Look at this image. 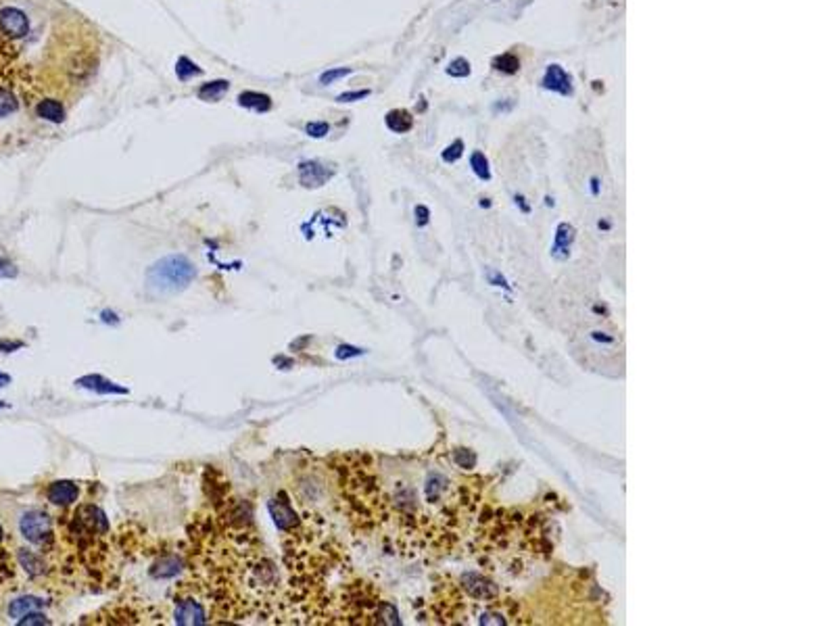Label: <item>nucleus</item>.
<instances>
[{
    "mask_svg": "<svg viewBox=\"0 0 835 626\" xmlns=\"http://www.w3.org/2000/svg\"><path fill=\"white\" fill-rule=\"evenodd\" d=\"M40 608H44V601L38 599V597H19L15 601H11L9 605V616L19 620L23 616H28L30 612H38Z\"/></svg>",
    "mask_w": 835,
    "mask_h": 626,
    "instance_id": "nucleus-12",
    "label": "nucleus"
},
{
    "mask_svg": "<svg viewBox=\"0 0 835 626\" xmlns=\"http://www.w3.org/2000/svg\"><path fill=\"white\" fill-rule=\"evenodd\" d=\"M4 407H9L6 403H0V409H4Z\"/></svg>",
    "mask_w": 835,
    "mask_h": 626,
    "instance_id": "nucleus-31",
    "label": "nucleus"
},
{
    "mask_svg": "<svg viewBox=\"0 0 835 626\" xmlns=\"http://www.w3.org/2000/svg\"><path fill=\"white\" fill-rule=\"evenodd\" d=\"M9 382H11V376H6V374H2V372H0V386H6Z\"/></svg>",
    "mask_w": 835,
    "mask_h": 626,
    "instance_id": "nucleus-29",
    "label": "nucleus"
},
{
    "mask_svg": "<svg viewBox=\"0 0 835 626\" xmlns=\"http://www.w3.org/2000/svg\"><path fill=\"white\" fill-rule=\"evenodd\" d=\"M176 622L178 625H205L209 622L205 603L194 597V595H184L176 601Z\"/></svg>",
    "mask_w": 835,
    "mask_h": 626,
    "instance_id": "nucleus-4",
    "label": "nucleus"
},
{
    "mask_svg": "<svg viewBox=\"0 0 835 626\" xmlns=\"http://www.w3.org/2000/svg\"><path fill=\"white\" fill-rule=\"evenodd\" d=\"M19 625L21 626H28V625H50V620L44 616V614H38V612H30L28 616H23V618H19Z\"/></svg>",
    "mask_w": 835,
    "mask_h": 626,
    "instance_id": "nucleus-23",
    "label": "nucleus"
},
{
    "mask_svg": "<svg viewBox=\"0 0 835 626\" xmlns=\"http://www.w3.org/2000/svg\"><path fill=\"white\" fill-rule=\"evenodd\" d=\"M33 111L40 120L50 124H61L65 120V105L59 98H40L33 105Z\"/></svg>",
    "mask_w": 835,
    "mask_h": 626,
    "instance_id": "nucleus-9",
    "label": "nucleus"
},
{
    "mask_svg": "<svg viewBox=\"0 0 835 626\" xmlns=\"http://www.w3.org/2000/svg\"><path fill=\"white\" fill-rule=\"evenodd\" d=\"M470 165H472V169H474V174L481 178V180H489L491 178V171H489V161H486V156L482 155V153H472V156H470Z\"/></svg>",
    "mask_w": 835,
    "mask_h": 626,
    "instance_id": "nucleus-18",
    "label": "nucleus"
},
{
    "mask_svg": "<svg viewBox=\"0 0 835 626\" xmlns=\"http://www.w3.org/2000/svg\"><path fill=\"white\" fill-rule=\"evenodd\" d=\"M21 346H23V343H19V341H4V339H0V353H13V351H17Z\"/></svg>",
    "mask_w": 835,
    "mask_h": 626,
    "instance_id": "nucleus-26",
    "label": "nucleus"
},
{
    "mask_svg": "<svg viewBox=\"0 0 835 626\" xmlns=\"http://www.w3.org/2000/svg\"><path fill=\"white\" fill-rule=\"evenodd\" d=\"M238 105L255 111H270L272 109V98L267 94L255 92V90H245L238 94Z\"/></svg>",
    "mask_w": 835,
    "mask_h": 626,
    "instance_id": "nucleus-13",
    "label": "nucleus"
},
{
    "mask_svg": "<svg viewBox=\"0 0 835 626\" xmlns=\"http://www.w3.org/2000/svg\"><path fill=\"white\" fill-rule=\"evenodd\" d=\"M366 96H370V90H353V92H343L336 96V100L339 102H355V100H361V98H366Z\"/></svg>",
    "mask_w": 835,
    "mask_h": 626,
    "instance_id": "nucleus-24",
    "label": "nucleus"
},
{
    "mask_svg": "<svg viewBox=\"0 0 835 626\" xmlns=\"http://www.w3.org/2000/svg\"><path fill=\"white\" fill-rule=\"evenodd\" d=\"M46 497L53 505H73L78 497H80V487L71 480H57V482H50V487L46 489Z\"/></svg>",
    "mask_w": 835,
    "mask_h": 626,
    "instance_id": "nucleus-7",
    "label": "nucleus"
},
{
    "mask_svg": "<svg viewBox=\"0 0 835 626\" xmlns=\"http://www.w3.org/2000/svg\"><path fill=\"white\" fill-rule=\"evenodd\" d=\"M194 265L182 255H171L155 263L149 272V284L161 292H176L194 280Z\"/></svg>",
    "mask_w": 835,
    "mask_h": 626,
    "instance_id": "nucleus-1",
    "label": "nucleus"
},
{
    "mask_svg": "<svg viewBox=\"0 0 835 626\" xmlns=\"http://www.w3.org/2000/svg\"><path fill=\"white\" fill-rule=\"evenodd\" d=\"M228 88H230L228 80H213V82H205L196 94L203 100H218V98H222L228 92Z\"/></svg>",
    "mask_w": 835,
    "mask_h": 626,
    "instance_id": "nucleus-14",
    "label": "nucleus"
},
{
    "mask_svg": "<svg viewBox=\"0 0 835 626\" xmlns=\"http://www.w3.org/2000/svg\"><path fill=\"white\" fill-rule=\"evenodd\" d=\"M15 276H17V267L9 259L0 257V278H15Z\"/></svg>",
    "mask_w": 835,
    "mask_h": 626,
    "instance_id": "nucleus-25",
    "label": "nucleus"
},
{
    "mask_svg": "<svg viewBox=\"0 0 835 626\" xmlns=\"http://www.w3.org/2000/svg\"><path fill=\"white\" fill-rule=\"evenodd\" d=\"M17 558H19L21 568H23L30 576H42V574L46 572V562H44V558L38 556L32 549H26V547L19 549Z\"/></svg>",
    "mask_w": 835,
    "mask_h": 626,
    "instance_id": "nucleus-11",
    "label": "nucleus"
},
{
    "mask_svg": "<svg viewBox=\"0 0 835 626\" xmlns=\"http://www.w3.org/2000/svg\"><path fill=\"white\" fill-rule=\"evenodd\" d=\"M493 67L497 71H504V73H516L520 69V59L516 55H512V53H506V55H501V57H497L493 61Z\"/></svg>",
    "mask_w": 835,
    "mask_h": 626,
    "instance_id": "nucleus-16",
    "label": "nucleus"
},
{
    "mask_svg": "<svg viewBox=\"0 0 835 626\" xmlns=\"http://www.w3.org/2000/svg\"><path fill=\"white\" fill-rule=\"evenodd\" d=\"M573 240H575V228H573L570 223H560V226H558V232H555V245H553L551 253L558 257L560 250L570 249Z\"/></svg>",
    "mask_w": 835,
    "mask_h": 626,
    "instance_id": "nucleus-15",
    "label": "nucleus"
},
{
    "mask_svg": "<svg viewBox=\"0 0 835 626\" xmlns=\"http://www.w3.org/2000/svg\"><path fill=\"white\" fill-rule=\"evenodd\" d=\"M2 539H4V531H2V526H0V543H2Z\"/></svg>",
    "mask_w": 835,
    "mask_h": 626,
    "instance_id": "nucleus-30",
    "label": "nucleus"
},
{
    "mask_svg": "<svg viewBox=\"0 0 835 626\" xmlns=\"http://www.w3.org/2000/svg\"><path fill=\"white\" fill-rule=\"evenodd\" d=\"M462 155H464V142H462V140H455L453 144H450V147L443 151V161H445V163H455Z\"/></svg>",
    "mask_w": 835,
    "mask_h": 626,
    "instance_id": "nucleus-20",
    "label": "nucleus"
},
{
    "mask_svg": "<svg viewBox=\"0 0 835 626\" xmlns=\"http://www.w3.org/2000/svg\"><path fill=\"white\" fill-rule=\"evenodd\" d=\"M416 221L420 223V226H424L426 221H428V209L426 207H416Z\"/></svg>",
    "mask_w": 835,
    "mask_h": 626,
    "instance_id": "nucleus-27",
    "label": "nucleus"
},
{
    "mask_svg": "<svg viewBox=\"0 0 835 626\" xmlns=\"http://www.w3.org/2000/svg\"><path fill=\"white\" fill-rule=\"evenodd\" d=\"M385 122L386 127H388L390 132H395V134H405V132H410V129L414 127V117H412V113L405 111V109H393V111H388Z\"/></svg>",
    "mask_w": 835,
    "mask_h": 626,
    "instance_id": "nucleus-10",
    "label": "nucleus"
},
{
    "mask_svg": "<svg viewBox=\"0 0 835 626\" xmlns=\"http://www.w3.org/2000/svg\"><path fill=\"white\" fill-rule=\"evenodd\" d=\"M267 507H270V514L280 531L292 532L299 526V516H297L294 507L290 505V501L287 499V495L280 493L278 497H274L267 503Z\"/></svg>",
    "mask_w": 835,
    "mask_h": 626,
    "instance_id": "nucleus-5",
    "label": "nucleus"
},
{
    "mask_svg": "<svg viewBox=\"0 0 835 626\" xmlns=\"http://www.w3.org/2000/svg\"><path fill=\"white\" fill-rule=\"evenodd\" d=\"M591 194L593 196L600 194V178H591Z\"/></svg>",
    "mask_w": 835,
    "mask_h": 626,
    "instance_id": "nucleus-28",
    "label": "nucleus"
},
{
    "mask_svg": "<svg viewBox=\"0 0 835 626\" xmlns=\"http://www.w3.org/2000/svg\"><path fill=\"white\" fill-rule=\"evenodd\" d=\"M305 132H307V136H312V138H324V136L330 132V124H326V122H312V124L305 125Z\"/></svg>",
    "mask_w": 835,
    "mask_h": 626,
    "instance_id": "nucleus-22",
    "label": "nucleus"
},
{
    "mask_svg": "<svg viewBox=\"0 0 835 626\" xmlns=\"http://www.w3.org/2000/svg\"><path fill=\"white\" fill-rule=\"evenodd\" d=\"M19 531L28 543L36 547H50L55 541V529H53V518L46 511L32 509L21 516Z\"/></svg>",
    "mask_w": 835,
    "mask_h": 626,
    "instance_id": "nucleus-2",
    "label": "nucleus"
},
{
    "mask_svg": "<svg viewBox=\"0 0 835 626\" xmlns=\"http://www.w3.org/2000/svg\"><path fill=\"white\" fill-rule=\"evenodd\" d=\"M0 33L13 42L30 33V19L17 6H0Z\"/></svg>",
    "mask_w": 835,
    "mask_h": 626,
    "instance_id": "nucleus-3",
    "label": "nucleus"
},
{
    "mask_svg": "<svg viewBox=\"0 0 835 626\" xmlns=\"http://www.w3.org/2000/svg\"><path fill=\"white\" fill-rule=\"evenodd\" d=\"M334 169H328L321 161H303L299 165V180L305 188H318L332 178Z\"/></svg>",
    "mask_w": 835,
    "mask_h": 626,
    "instance_id": "nucleus-6",
    "label": "nucleus"
},
{
    "mask_svg": "<svg viewBox=\"0 0 835 626\" xmlns=\"http://www.w3.org/2000/svg\"><path fill=\"white\" fill-rule=\"evenodd\" d=\"M351 73V69L349 67H339V69H330V71H326V73H321L320 82L321 84H334L336 80H341V78H345V75H349Z\"/></svg>",
    "mask_w": 835,
    "mask_h": 626,
    "instance_id": "nucleus-21",
    "label": "nucleus"
},
{
    "mask_svg": "<svg viewBox=\"0 0 835 626\" xmlns=\"http://www.w3.org/2000/svg\"><path fill=\"white\" fill-rule=\"evenodd\" d=\"M470 63L466 61V59H453V61L450 63V67H447V73H450L451 78H466V75H470Z\"/></svg>",
    "mask_w": 835,
    "mask_h": 626,
    "instance_id": "nucleus-19",
    "label": "nucleus"
},
{
    "mask_svg": "<svg viewBox=\"0 0 835 626\" xmlns=\"http://www.w3.org/2000/svg\"><path fill=\"white\" fill-rule=\"evenodd\" d=\"M543 88L568 96V94H573V80L560 65L551 63V65H547L546 75H543Z\"/></svg>",
    "mask_w": 835,
    "mask_h": 626,
    "instance_id": "nucleus-8",
    "label": "nucleus"
},
{
    "mask_svg": "<svg viewBox=\"0 0 835 626\" xmlns=\"http://www.w3.org/2000/svg\"><path fill=\"white\" fill-rule=\"evenodd\" d=\"M176 73H178V78L180 80H188V78H193V75H201L203 73V69L201 67H196L191 59H186V57H180L178 59V63H176Z\"/></svg>",
    "mask_w": 835,
    "mask_h": 626,
    "instance_id": "nucleus-17",
    "label": "nucleus"
}]
</instances>
